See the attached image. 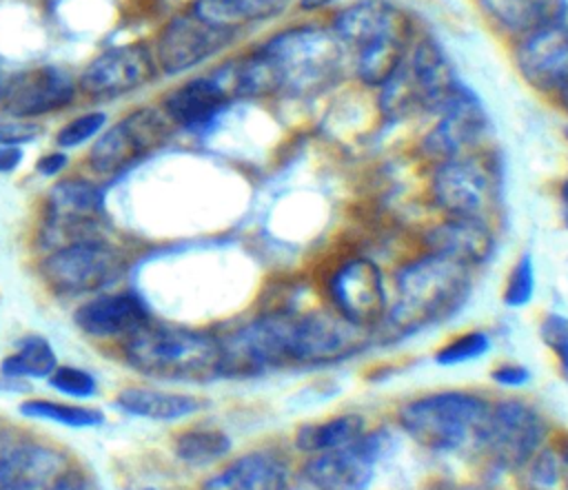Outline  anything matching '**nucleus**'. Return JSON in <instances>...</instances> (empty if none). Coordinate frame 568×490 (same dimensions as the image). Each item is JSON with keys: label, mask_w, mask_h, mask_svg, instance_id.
Instances as JSON below:
<instances>
[{"label": "nucleus", "mask_w": 568, "mask_h": 490, "mask_svg": "<svg viewBox=\"0 0 568 490\" xmlns=\"http://www.w3.org/2000/svg\"><path fill=\"white\" fill-rule=\"evenodd\" d=\"M51 490H98V486L87 472L71 466Z\"/></svg>", "instance_id": "a19ab883"}, {"label": "nucleus", "mask_w": 568, "mask_h": 490, "mask_svg": "<svg viewBox=\"0 0 568 490\" xmlns=\"http://www.w3.org/2000/svg\"><path fill=\"white\" fill-rule=\"evenodd\" d=\"M470 288V266L426 251L404 264L395 277L386 324L397 333H413L457 310Z\"/></svg>", "instance_id": "7ed1b4c3"}, {"label": "nucleus", "mask_w": 568, "mask_h": 490, "mask_svg": "<svg viewBox=\"0 0 568 490\" xmlns=\"http://www.w3.org/2000/svg\"><path fill=\"white\" fill-rule=\"evenodd\" d=\"M4 84L7 82H2V78H0V102H2V95H4Z\"/></svg>", "instance_id": "de8ad7c7"}, {"label": "nucleus", "mask_w": 568, "mask_h": 490, "mask_svg": "<svg viewBox=\"0 0 568 490\" xmlns=\"http://www.w3.org/2000/svg\"><path fill=\"white\" fill-rule=\"evenodd\" d=\"M49 384L58 392L73 399H91L98 392V379L89 370L69 364H58L55 370L49 375Z\"/></svg>", "instance_id": "f704fd0d"}, {"label": "nucleus", "mask_w": 568, "mask_h": 490, "mask_svg": "<svg viewBox=\"0 0 568 490\" xmlns=\"http://www.w3.org/2000/svg\"><path fill=\"white\" fill-rule=\"evenodd\" d=\"M75 326L95 339H115V337H131L140 328L151 321L149 308L131 290L122 293H102L75 308L73 315Z\"/></svg>", "instance_id": "4be33fe9"}, {"label": "nucleus", "mask_w": 568, "mask_h": 490, "mask_svg": "<svg viewBox=\"0 0 568 490\" xmlns=\"http://www.w3.org/2000/svg\"><path fill=\"white\" fill-rule=\"evenodd\" d=\"M490 404L470 390H435L397 410L402 430L430 452H459L481 446Z\"/></svg>", "instance_id": "20e7f679"}, {"label": "nucleus", "mask_w": 568, "mask_h": 490, "mask_svg": "<svg viewBox=\"0 0 568 490\" xmlns=\"http://www.w3.org/2000/svg\"><path fill=\"white\" fill-rule=\"evenodd\" d=\"M513 62L537 93L555 98L568 86V20L544 24L515 40Z\"/></svg>", "instance_id": "f3484780"}, {"label": "nucleus", "mask_w": 568, "mask_h": 490, "mask_svg": "<svg viewBox=\"0 0 568 490\" xmlns=\"http://www.w3.org/2000/svg\"><path fill=\"white\" fill-rule=\"evenodd\" d=\"M200 490H291V472L282 457L255 450L224 463Z\"/></svg>", "instance_id": "b1692460"}, {"label": "nucleus", "mask_w": 568, "mask_h": 490, "mask_svg": "<svg viewBox=\"0 0 568 490\" xmlns=\"http://www.w3.org/2000/svg\"><path fill=\"white\" fill-rule=\"evenodd\" d=\"M564 137H566V140H568V126H566V129H564Z\"/></svg>", "instance_id": "8fccbe9b"}, {"label": "nucleus", "mask_w": 568, "mask_h": 490, "mask_svg": "<svg viewBox=\"0 0 568 490\" xmlns=\"http://www.w3.org/2000/svg\"><path fill=\"white\" fill-rule=\"evenodd\" d=\"M106 124V115L100 111H91V113H82L73 120H69L55 135L58 146L62 149H75L84 142H89L91 137H95L102 126Z\"/></svg>", "instance_id": "e433bc0d"}, {"label": "nucleus", "mask_w": 568, "mask_h": 490, "mask_svg": "<svg viewBox=\"0 0 568 490\" xmlns=\"http://www.w3.org/2000/svg\"><path fill=\"white\" fill-rule=\"evenodd\" d=\"M557 197H559V220H561V226L568 231V175L561 180Z\"/></svg>", "instance_id": "a18cd8bd"}, {"label": "nucleus", "mask_w": 568, "mask_h": 490, "mask_svg": "<svg viewBox=\"0 0 568 490\" xmlns=\"http://www.w3.org/2000/svg\"><path fill=\"white\" fill-rule=\"evenodd\" d=\"M519 472L524 490H568V446L544 443Z\"/></svg>", "instance_id": "c756f323"}, {"label": "nucleus", "mask_w": 568, "mask_h": 490, "mask_svg": "<svg viewBox=\"0 0 568 490\" xmlns=\"http://www.w3.org/2000/svg\"><path fill=\"white\" fill-rule=\"evenodd\" d=\"M24 153L20 146L13 144H2L0 142V173H11L20 166Z\"/></svg>", "instance_id": "37998d69"}, {"label": "nucleus", "mask_w": 568, "mask_h": 490, "mask_svg": "<svg viewBox=\"0 0 568 490\" xmlns=\"http://www.w3.org/2000/svg\"><path fill=\"white\" fill-rule=\"evenodd\" d=\"M129 490H158V488H129Z\"/></svg>", "instance_id": "09e8293b"}, {"label": "nucleus", "mask_w": 568, "mask_h": 490, "mask_svg": "<svg viewBox=\"0 0 568 490\" xmlns=\"http://www.w3.org/2000/svg\"><path fill=\"white\" fill-rule=\"evenodd\" d=\"M71 459L47 443L20 441L0 450V490H51Z\"/></svg>", "instance_id": "412c9836"}, {"label": "nucleus", "mask_w": 568, "mask_h": 490, "mask_svg": "<svg viewBox=\"0 0 568 490\" xmlns=\"http://www.w3.org/2000/svg\"><path fill=\"white\" fill-rule=\"evenodd\" d=\"M552 100L557 102V106H561V109L568 113V86H566L561 93H557Z\"/></svg>", "instance_id": "49530a36"}, {"label": "nucleus", "mask_w": 568, "mask_h": 490, "mask_svg": "<svg viewBox=\"0 0 568 490\" xmlns=\"http://www.w3.org/2000/svg\"><path fill=\"white\" fill-rule=\"evenodd\" d=\"M488 348H490V337L484 330H466L448 339L446 344H442L435 353V361L444 368H450V366L468 364L484 357Z\"/></svg>", "instance_id": "473e14b6"}, {"label": "nucleus", "mask_w": 568, "mask_h": 490, "mask_svg": "<svg viewBox=\"0 0 568 490\" xmlns=\"http://www.w3.org/2000/svg\"><path fill=\"white\" fill-rule=\"evenodd\" d=\"M217 73L229 91L242 98L306 95L348 73L342 44L328 24L304 22L273 33L244 58Z\"/></svg>", "instance_id": "f257e3e1"}, {"label": "nucleus", "mask_w": 568, "mask_h": 490, "mask_svg": "<svg viewBox=\"0 0 568 490\" xmlns=\"http://www.w3.org/2000/svg\"><path fill=\"white\" fill-rule=\"evenodd\" d=\"M488 133V115L479 95L459 84L446 104L435 113V124L419 142L424 157L433 164L473 153Z\"/></svg>", "instance_id": "9b49d317"}, {"label": "nucleus", "mask_w": 568, "mask_h": 490, "mask_svg": "<svg viewBox=\"0 0 568 490\" xmlns=\"http://www.w3.org/2000/svg\"><path fill=\"white\" fill-rule=\"evenodd\" d=\"M481 16L510 40H519L526 33L566 20L568 0H475Z\"/></svg>", "instance_id": "a878e982"}, {"label": "nucleus", "mask_w": 568, "mask_h": 490, "mask_svg": "<svg viewBox=\"0 0 568 490\" xmlns=\"http://www.w3.org/2000/svg\"><path fill=\"white\" fill-rule=\"evenodd\" d=\"M366 419L357 412H342L333 417H324L320 421L302 423L295 430L297 450L311 455H320L339 446H346L366 432Z\"/></svg>", "instance_id": "cd10ccee"}, {"label": "nucleus", "mask_w": 568, "mask_h": 490, "mask_svg": "<svg viewBox=\"0 0 568 490\" xmlns=\"http://www.w3.org/2000/svg\"><path fill=\"white\" fill-rule=\"evenodd\" d=\"M235 33L215 29L191 11L171 18L158 38V62L166 75L195 69L211 55L220 53Z\"/></svg>", "instance_id": "a211bd4d"}, {"label": "nucleus", "mask_w": 568, "mask_h": 490, "mask_svg": "<svg viewBox=\"0 0 568 490\" xmlns=\"http://www.w3.org/2000/svg\"><path fill=\"white\" fill-rule=\"evenodd\" d=\"M459 84L442 47L428 35L415 38L399 67L377 89L379 109L393 122L422 113L435 115Z\"/></svg>", "instance_id": "423d86ee"}, {"label": "nucleus", "mask_w": 568, "mask_h": 490, "mask_svg": "<svg viewBox=\"0 0 568 490\" xmlns=\"http://www.w3.org/2000/svg\"><path fill=\"white\" fill-rule=\"evenodd\" d=\"M342 0H297V9L302 13H320L331 7H337Z\"/></svg>", "instance_id": "c03bdc74"}, {"label": "nucleus", "mask_w": 568, "mask_h": 490, "mask_svg": "<svg viewBox=\"0 0 568 490\" xmlns=\"http://www.w3.org/2000/svg\"><path fill=\"white\" fill-rule=\"evenodd\" d=\"M331 308L359 328H375L386 319L388 295L382 268L368 257H348L326 277Z\"/></svg>", "instance_id": "9d476101"}, {"label": "nucleus", "mask_w": 568, "mask_h": 490, "mask_svg": "<svg viewBox=\"0 0 568 490\" xmlns=\"http://www.w3.org/2000/svg\"><path fill=\"white\" fill-rule=\"evenodd\" d=\"M102 215L104 200L98 186L80 177L62 180L47 193L42 237L53 248L95 239Z\"/></svg>", "instance_id": "f8f14e48"}, {"label": "nucleus", "mask_w": 568, "mask_h": 490, "mask_svg": "<svg viewBox=\"0 0 568 490\" xmlns=\"http://www.w3.org/2000/svg\"><path fill=\"white\" fill-rule=\"evenodd\" d=\"M495 248V235L488 220L444 217L426 233V251L457 259L466 266L481 264Z\"/></svg>", "instance_id": "393cba45"}, {"label": "nucleus", "mask_w": 568, "mask_h": 490, "mask_svg": "<svg viewBox=\"0 0 568 490\" xmlns=\"http://www.w3.org/2000/svg\"><path fill=\"white\" fill-rule=\"evenodd\" d=\"M38 135V126L31 122H24L20 118L9 120V122H0V142L2 144H13L20 146L29 140H33Z\"/></svg>", "instance_id": "ea45409f"}, {"label": "nucleus", "mask_w": 568, "mask_h": 490, "mask_svg": "<svg viewBox=\"0 0 568 490\" xmlns=\"http://www.w3.org/2000/svg\"><path fill=\"white\" fill-rule=\"evenodd\" d=\"M153 75V55L146 44L133 42L106 49L80 75V89L95 98H113L142 86Z\"/></svg>", "instance_id": "6ab92c4d"}, {"label": "nucleus", "mask_w": 568, "mask_h": 490, "mask_svg": "<svg viewBox=\"0 0 568 490\" xmlns=\"http://www.w3.org/2000/svg\"><path fill=\"white\" fill-rule=\"evenodd\" d=\"M55 366L58 357L51 341L42 335H27L0 361V372L11 379H40L49 377Z\"/></svg>", "instance_id": "c85d7f7f"}, {"label": "nucleus", "mask_w": 568, "mask_h": 490, "mask_svg": "<svg viewBox=\"0 0 568 490\" xmlns=\"http://www.w3.org/2000/svg\"><path fill=\"white\" fill-rule=\"evenodd\" d=\"M173 452L184 463L206 466L231 452V439L220 428H186L173 437Z\"/></svg>", "instance_id": "7c9ffc66"}, {"label": "nucleus", "mask_w": 568, "mask_h": 490, "mask_svg": "<svg viewBox=\"0 0 568 490\" xmlns=\"http://www.w3.org/2000/svg\"><path fill=\"white\" fill-rule=\"evenodd\" d=\"M546 419L521 399H501L490 404L481 446L501 468L519 470L544 443Z\"/></svg>", "instance_id": "ddd939ff"}, {"label": "nucleus", "mask_w": 568, "mask_h": 490, "mask_svg": "<svg viewBox=\"0 0 568 490\" xmlns=\"http://www.w3.org/2000/svg\"><path fill=\"white\" fill-rule=\"evenodd\" d=\"M328 27L342 44L348 73L371 89L393 75L415 40L410 18L390 0L342 4Z\"/></svg>", "instance_id": "f03ea898"}, {"label": "nucleus", "mask_w": 568, "mask_h": 490, "mask_svg": "<svg viewBox=\"0 0 568 490\" xmlns=\"http://www.w3.org/2000/svg\"><path fill=\"white\" fill-rule=\"evenodd\" d=\"M539 337L555 355L561 377L568 381V315L548 313L539 324Z\"/></svg>", "instance_id": "c9c22d12"}, {"label": "nucleus", "mask_w": 568, "mask_h": 490, "mask_svg": "<svg viewBox=\"0 0 568 490\" xmlns=\"http://www.w3.org/2000/svg\"><path fill=\"white\" fill-rule=\"evenodd\" d=\"M293 313H268L220 339L217 377L248 379L291 366Z\"/></svg>", "instance_id": "0eeeda50"}, {"label": "nucleus", "mask_w": 568, "mask_h": 490, "mask_svg": "<svg viewBox=\"0 0 568 490\" xmlns=\"http://www.w3.org/2000/svg\"><path fill=\"white\" fill-rule=\"evenodd\" d=\"M368 328H359L335 310L293 313L291 364L293 366H331L344 361L366 346Z\"/></svg>", "instance_id": "4468645a"}, {"label": "nucleus", "mask_w": 568, "mask_h": 490, "mask_svg": "<svg viewBox=\"0 0 568 490\" xmlns=\"http://www.w3.org/2000/svg\"><path fill=\"white\" fill-rule=\"evenodd\" d=\"M242 20L248 22H264L282 16L293 0H231Z\"/></svg>", "instance_id": "4c0bfd02"}, {"label": "nucleus", "mask_w": 568, "mask_h": 490, "mask_svg": "<svg viewBox=\"0 0 568 490\" xmlns=\"http://www.w3.org/2000/svg\"><path fill=\"white\" fill-rule=\"evenodd\" d=\"M120 410L151 421H178L200 412L202 399L186 392H171L146 386H129L115 395Z\"/></svg>", "instance_id": "bb28decb"}, {"label": "nucleus", "mask_w": 568, "mask_h": 490, "mask_svg": "<svg viewBox=\"0 0 568 490\" xmlns=\"http://www.w3.org/2000/svg\"><path fill=\"white\" fill-rule=\"evenodd\" d=\"M386 441L384 432L366 430L346 446L311 455L304 477L315 490H368Z\"/></svg>", "instance_id": "2eb2a0df"}, {"label": "nucleus", "mask_w": 568, "mask_h": 490, "mask_svg": "<svg viewBox=\"0 0 568 490\" xmlns=\"http://www.w3.org/2000/svg\"><path fill=\"white\" fill-rule=\"evenodd\" d=\"M430 197L444 217L486 220L497 197V177L479 151L437 162L430 175Z\"/></svg>", "instance_id": "6e6552de"}, {"label": "nucleus", "mask_w": 568, "mask_h": 490, "mask_svg": "<svg viewBox=\"0 0 568 490\" xmlns=\"http://www.w3.org/2000/svg\"><path fill=\"white\" fill-rule=\"evenodd\" d=\"M133 370L166 381H200L217 377L220 339L191 328L144 326L124 344Z\"/></svg>", "instance_id": "39448f33"}, {"label": "nucleus", "mask_w": 568, "mask_h": 490, "mask_svg": "<svg viewBox=\"0 0 568 490\" xmlns=\"http://www.w3.org/2000/svg\"><path fill=\"white\" fill-rule=\"evenodd\" d=\"M20 415L27 419H40L60 423L67 428H95L104 423V415L98 408L80 406V404H64L53 399H29L20 404Z\"/></svg>", "instance_id": "2f4dec72"}, {"label": "nucleus", "mask_w": 568, "mask_h": 490, "mask_svg": "<svg viewBox=\"0 0 568 490\" xmlns=\"http://www.w3.org/2000/svg\"><path fill=\"white\" fill-rule=\"evenodd\" d=\"M64 166H67V155L60 153V151L47 153V155H42V157L38 160V173L44 175V177L58 175Z\"/></svg>", "instance_id": "79ce46f5"}, {"label": "nucleus", "mask_w": 568, "mask_h": 490, "mask_svg": "<svg viewBox=\"0 0 568 490\" xmlns=\"http://www.w3.org/2000/svg\"><path fill=\"white\" fill-rule=\"evenodd\" d=\"M122 270V255L106 239H82L53 248L40 262V277L55 295H89Z\"/></svg>", "instance_id": "1a4fd4ad"}, {"label": "nucleus", "mask_w": 568, "mask_h": 490, "mask_svg": "<svg viewBox=\"0 0 568 490\" xmlns=\"http://www.w3.org/2000/svg\"><path fill=\"white\" fill-rule=\"evenodd\" d=\"M75 98L71 75L58 67H40L13 75L4 84L2 106L9 115L29 120L51 111H60Z\"/></svg>", "instance_id": "aec40b11"}, {"label": "nucleus", "mask_w": 568, "mask_h": 490, "mask_svg": "<svg viewBox=\"0 0 568 490\" xmlns=\"http://www.w3.org/2000/svg\"><path fill=\"white\" fill-rule=\"evenodd\" d=\"M490 379L501 388H521L530 381V370L524 364L504 361V364L493 368Z\"/></svg>", "instance_id": "58836bf2"}, {"label": "nucleus", "mask_w": 568, "mask_h": 490, "mask_svg": "<svg viewBox=\"0 0 568 490\" xmlns=\"http://www.w3.org/2000/svg\"><path fill=\"white\" fill-rule=\"evenodd\" d=\"M166 120V115L149 106L131 111L95 140L89 153L91 169L102 175H113L129 169L164 142L169 133Z\"/></svg>", "instance_id": "dca6fc26"}, {"label": "nucleus", "mask_w": 568, "mask_h": 490, "mask_svg": "<svg viewBox=\"0 0 568 490\" xmlns=\"http://www.w3.org/2000/svg\"><path fill=\"white\" fill-rule=\"evenodd\" d=\"M231 98L233 93L217 73L191 78L164 98V115L186 131H204L215 124Z\"/></svg>", "instance_id": "5701e85b"}, {"label": "nucleus", "mask_w": 568, "mask_h": 490, "mask_svg": "<svg viewBox=\"0 0 568 490\" xmlns=\"http://www.w3.org/2000/svg\"><path fill=\"white\" fill-rule=\"evenodd\" d=\"M535 264L532 257L528 253L519 255L517 262L513 264L504 290H501V299L506 306L510 308H521L528 306L532 302L535 295Z\"/></svg>", "instance_id": "72a5a7b5"}]
</instances>
